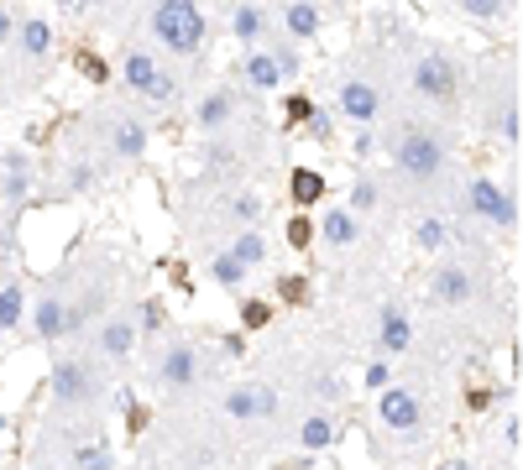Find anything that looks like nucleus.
<instances>
[{"mask_svg": "<svg viewBox=\"0 0 523 470\" xmlns=\"http://www.w3.org/2000/svg\"><path fill=\"white\" fill-rule=\"evenodd\" d=\"M382 147H388V194H419V209H445L456 194V147H450V121H435L424 110H403L382 121Z\"/></svg>", "mask_w": 523, "mask_h": 470, "instance_id": "f257e3e1", "label": "nucleus"}, {"mask_svg": "<svg viewBox=\"0 0 523 470\" xmlns=\"http://www.w3.org/2000/svg\"><path fill=\"white\" fill-rule=\"evenodd\" d=\"M398 74H403V94H408V105H414V110L435 115V121H456V115H461V105H466V68H461V58L450 53L445 42L403 37Z\"/></svg>", "mask_w": 523, "mask_h": 470, "instance_id": "f03ea898", "label": "nucleus"}, {"mask_svg": "<svg viewBox=\"0 0 523 470\" xmlns=\"http://www.w3.org/2000/svg\"><path fill=\"white\" fill-rule=\"evenodd\" d=\"M372 397H377L372 403V455L408 460L435 439V403H429V392L419 382L393 376V382L377 387Z\"/></svg>", "mask_w": 523, "mask_h": 470, "instance_id": "7ed1b4c3", "label": "nucleus"}, {"mask_svg": "<svg viewBox=\"0 0 523 470\" xmlns=\"http://www.w3.org/2000/svg\"><path fill=\"white\" fill-rule=\"evenodd\" d=\"M116 371H110L89 345L74 350H53V371H48V413L68 418H105L116 408Z\"/></svg>", "mask_w": 523, "mask_h": 470, "instance_id": "20e7f679", "label": "nucleus"}, {"mask_svg": "<svg viewBox=\"0 0 523 470\" xmlns=\"http://www.w3.org/2000/svg\"><path fill=\"white\" fill-rule=\"evenodd\" d=\"M142 345H147V387L163 397V403L189 408V403H199V397L210 392L215 366L204 361V345L199 340L168 335V329H163V335H152Z\"/></svg>", "mask_w": 523, "mask_h": 470, "instance_id": "39448f33", "label": "nucleus"}, {"mask_svg": "<svg viewBox=\"0 0 523 470\" xmlns=\"http://www.w3.org/2000/svg\"><path fill=\"white\" fill-rule=\"evenodd\" d=\"M68 277V303H63V345L84 340L95 319L116 303V262L105 251H84L74 262H63Z\"/></svg>", "mask_w": 523, "mask_h": 470, "instance_id": "423d86ee", "label": "nucleus"}, {"mask_svg": "<svg viewBox=\"0 0 523 470\" xmlns=\"http://www.w3.org/2000/svg\"><path fill=\"white\" fill-rule=\"evenodd\" d=\"M147 37L163 58L173 63H194L210 47V16H204L199 0H152L147 6Z\"/></svg>", "mask_w": 523, "mask_h": 470, "instance_id": "0eeeda50", "label": "nucleus"}, {"mask_svg": "<svg viewBox=\"0 0 523 470\" xmlns=\"http://www.w3.org/2000/svg\"><path fill=\"white\" fill-rule=\"evenodd\" d=\"M476 115H482L487 136L497 141L503 152H518L523 141V105H518V63L513 58H497L487 68L482 89H476Z\"/></svg>", "mask_w": 523, "mask_h": 470, "instance_id": "6e6552de", "label": "nucleus"}, {"mask_svg": "<svg viewBox=\"0 0 523 470\" xmlns=\"http://www.w3.org/2000/svg\"><path fill=\"white\" fill-rule=\"evenodd\" d=\"M450 209H456L461 225H482L492 235L513 241L518 235V188L513 183H497V178H466L461 194H450Z\"/></svg>", "mask_w": 523, "mask_h": 470, "instance_id": "1a4fd4ad", "label": "nucleus"}, {"mask_svg": "<svg viewBox=\"0 0 523 470\" xmlns=\"http://www.w3.org/2000/svg\"><path fill=\"white\" fill-rule=\"evenodd\" d=\"M335 115H346L351 126H382L393 115L388 79L367 74V68H340V79H335Z\"/></svg>", "mask_w": 523, "mask_h": 470, "instance_id": "9d476101", "label": "nucleus"}, {"mask_svg": "<svg viewBox=\"0 0 523 470\" xmlns=\"http://www.w3.org/2000/svg\"><path fill=\"white\" fill-rule=\"evenodd\" d=\"M84 345L110 366L126 371L136 356H142V319H136V303H110V309L95 319V329L84 335Z\"/></svg>", "mask_w": 523, "mask_h": 470, "instance_id": "9b49d317", "label": "nucleus"}, {"mask_svg": "<svg viewBox=\"0 0 523 470\" xmlns=\"http://www.w3.org/2000/svg\"><path fill=\"white\" fill-rule=\"evenodd\" d=\"M429 303L440 314H466L482 303V256L461 251V256H445V262L429 272Z\"/></svg>", "mask_w": 523, "mask_h": 470, "instance_id": "f8f14e48", "label": "nucleus"}, {"mask_svg": "<svg viewBox=\"0 0 523 470\" xmlns=\"http://www.w3.org/2000/svg\"><path fill=\"white\" fill-rule=\"evenodd\" d=\"M215 413H220L225 423H241V429H252V423H272V418L283 413V387L267 382V376H252V382H231V387H220Z\"/></svg>", "mask_w": 523, "mask_h": 470, "instance_id": "ddd939ff", "label": "nucleus"}, {"mask_svg": "<svg viewBox=\"0 0 523 470\" xmlns=\"http://www.w3.org/2000/svg\"><path fill=\"white\" fill-rule=\"evenodd\" d=\"M95 126H100V152L110 162H142L147 157L152 131H147V121L136 110H100Z\"/></svg>", "mask_w": 523, "mask_h": 470, "instance_id": "4468645a", "label": "nucleus"}, {"mask_svg": "<svg viewBox=\"0 0 523 470\" xmlns=\"http://www.w3.org/2000/svg\"><path fill=\"white\" fill-rule=\"evenodd\" d=\"M241 110H246V89L241 84H210V89L194 94V126L204 136L241 126Z\"/></svg>", "mask_w": 523, "mask_h": 470, "instance_id": "2eb2a0df", "label": "nucleus"}, {"mask_svg": "<svg viewBox=\"0 0 523 470\" xmlns=\"http://www.w3.org/2000/svg\"><path fill=\"white\" fill-rule=\"evenodd\" d=\"M414 340H419V329H414V314H408V303H403V298H388V303L377 309L372 356L398 361V356H408V350H414Z\"/></svg>", "mask_w": 523, "mask_h": 470, "instance_id": "dca6fc26", "label": "nucleus"}, {"mask_svg": "<svg viewBox=\"0 0 523 470\" xmlns=\"http://www.w3.org/2000/svg\"><path fill=\"white\" fill-rule=\"evenodd\" d=\"M63 303H68V277H63V267L42 282V293H37V303L27 309V324H32V335L42 340V345H63Z\"/></svg>", "mask_w": 523, "mask_h": 470, "instance_id": "f3484780", "label": "nucleus"}, {"mask_svg": "<svg viewBox=\"0 0 523 470\" xmlns=\"http://www.w3.org/2000/svg\"><path fill=\"white\" fill-rule=\"evenodd\" d=\"M340 413L335 408H304L299 418H293V450H304V455H330L335 444H340Z\"/></svg>", "mask_w": 523, "mask_h": 470, "instance_id": "a211bd4d", "label": "nucleus"}, {"mask_svg": "<svg viewBox=\"0 0 523 470\" xmlns=\"http://www.w3.org/2000/svg\"><path fill=\"white\" fill-rule=\"evenodd\" d=\"M11 53H16V63H27V68H48V58H53V21L42 11L37 16H16Z\"/></svg>", "mask_w": 523, "mask_h": 470, "instance_id": "6ab92c4d", "label": "nucleus"}, {"mask_svg": "<svg viewBox=\"0 0 523 470\" xmlns=\"http://www.w3.org/2000/svg\"><path fill=\"white\" fill-rule=\"evenodd\" d=\"M157 68H163V53H157V47H147V42H126L121 53H116V79L136 94V100L152 89Z\"/></svg>", "mask_w": 523, "mask_h": 470, "instance_id": "aec40b11", "label": "nucleus"}, {"mask_svg": "<svg viewBox=\"0 0 523 470\" xmlns=\"http://www.w3.org/2000/svg\"><path fill=\"white\" fill-rule=\"evenodd\" d=\"M236 84H241L246 94H278V89H288L267 47H241V63H236Z\"/></svg>", "mask_w": 523, "mask_h": 470, "instance_id": "412c9836", "label": "nucleus"}, {"mask_svg": "<svg viewBox=\"0 0 523 470\" xmlns=\"http://www.w3.org/2000/svg\"><path fill=\"white\" fill-rule=\"evenodd\" d=\"M361 230H367V220H356L346 204H330L320 220H314V241H320L325 251H351L361 241Z\"/></svg>", "mask_w": 523, "mask_h": 470, "instance_id": "4be33fe9", "label": "nucleus"}, {"mask_svg": "<svg viewBox=\"0 0 523 470\" xmlns=\"http://www.w3.org/2000/svg\"><path fill=\"white\" fill-rule=\"evenodd\" d=\"M231 32L241 47H262L272 32H278V16H272L267 0H236V11H231Z\"/></svg>", "mask_w": 523, "mask_h": 470, "instance_id": "5701e85b", "label": "nucleus"}, {"mask_svg": "<svg viewBox=\"0 0 523 470\" xmlns=\"http://www.w3.org/2000/svg\"><path fill=\"white\" fill-rule=\"evenodd\" d=\"M272 16H278V32L288 42H309V37L325 32V6L320 0H288V6L272 11Z\"/></svg>", "mask_w": 523, "mask_h": 470, "instance_id": "b1692460", "label": "nucleus"}, {"mask_svg": "<svg viewBox=\"0 0 523 470\" xmlns=\"http://www.w3.org/2000/svg\"><path fill=\"white\" fill-rule=\"evenodd\" d=\"M220 215H225V225L220 230H241V225H262V215H267V199L257 194L252 183H231V194L220 199Z\"/></svg>", "mask_w": 523, "mask_h": 470, "instance_id": "393cba45", "label": "nucleus"}, {"mask_svg": "<svg viewBox=\"0 0 523 470\" xmlns=\"http://www.w3.org/2000/svg\"><path fill=\"white\" fill-rule=\"evenodd\" d=\"M37 188V173L21 152H0V204H27Z\"/></svg>", "mask_w": 523, "mask_h": 470, "instance_id": "a878e982", "label": "nucleus"}, {"mask_svg": "<svg viewBox=\"0 0 523 470\" xmlns=\"http://www.w3.org/2000/svg\"><path fill=\"white\" fill-rule=\"evenodd\" d=\"M184 68H189V63L163 58V68H157V79H152V89L142 94V100H147V105H157V110H178V105H184V94H189Z\"/></svg>", "mask_w": 523, "mask_h": 470, "instance_id": "bb28decb", "label": "nucleus"}, {"mask_svg": "<svg viewBox=\"0 0 523 470\" xmlns=\"http://www.w3.org/2000/svg\"><path fill=\"white\" fill-rule=\"evenodd\" d=\"M225 251H231V256H236V262H241L246 272L267 267V235H262V225H241V230H225Z\"/></svg>", "mask_w": 523, "mask_h": 470, "instance_id": "cd10ccee", "label": "nucleus"}, {"mask_svg": "<svg viewBox=\"0 0 523 470\" xmlns=\"http://www.w3.org/2000/svg\"><path fill=\"white\" fill-rule=\"evenodd\" d=\"M382 204H388V178L361 173V178H356V188H351V199H346V209H351L356 220H372Z\"/></svg>", "mask_w": 523, "mask_h": 470, "instance_id": "c85d7f7f", "label": "nucleus"}, {"mask_svg": "<svg viewBox=\"0 0 523 470\" xmlns=\"http://www.w3.org/2000/svg\"><path fill=\"white\" fill-rule=\"evenodd\" d=\"M246 277H252V272H246V267L236 262V256L225 251V246H215V251H210V282H215V288L241 293V288H246Z\"/></svg>", "mask_w": 523, "mask_h": 470, "instance_id": "c756f323", "label": "nucleus"}, {"mask_svg": "<svg viewBox=\"0 0 523 470\" xmlns=\"http://www.w3.org/2000/svg\"><path fill=\"white\" fill-rule=\"evenodd\" d=\"M262 47H267V53H272V63H278L283 84H293V79L304 74V53H299V42H288L283 32H272V37H267Z\"/></svg>", "mask_w": 523, "mask_h": 470, "instance_id": "7c9ffc66", "label": "nucleus"}, {"mask_svg": "<svg viewBox=\"0 0 523 470\" xmlns=\"http://www.w3.org/2000/svg\"><path fill=\"white\" fill-rule=\"evenodd\" d=\"M288 194H293V209L320 204V199H325V173H314V168H293V178H288Z\"/></svg>", "mask_w": 523, "mask_h": 470, "instance_id": "2f4dec72", "label": "nucleus"}, {"mask_svg": "<svg viewBox=\"0 0 523 470\" xmlns=\"http://www.w3.org/2000/svg\"><path fill=\"white\" fill-rule=\"evenodd\" d=\"M21 319H27V288L21 282H0V335H11Z\"/></svg>", "mask_w": 523, "mask_h": 470, "instance_id": "473e14b6", "label": "nucleus"}, {"mask_svg": "<svg viewBox=\"0 0 523 470\" xmlns=\"http://www.w3.org/2000/svg\"><path fill=\"white\" fill-rule=\"evenodd\" d=\"M105 183V168L100 162H68V194H89V188H100Z\"/></svg>", "mask_w": 523, "mask_h": 470, "instance_id": "72a5a7b5", "label": "nucleus"}, {"mask_svg": "<svg viewBox=\"0 0 523 470\" xmlns=\"http://www.w3.org/2000/svg\"><path fill=\"white\" fill-rule=\"evenodd\" d=\"M456 11L471 21H503L513 16V0H456Z\"/></svg>", "mask_w": 523, "mask_h": 470, "instance_id": "f704fd0d", "label": "nucleus"}, {"mask_svg": "<svg viewBox=\"0 0 523 470\" xmlns=\"http://www.w3.org/2000/svg\"><path fill=\"white\" fill-rule=\"evenodd\" d=\"M304 131H309L314 147H335V110L314 105V110H309V121H304Z\"/></svg>", "mask_w": 523, "mask_h": 470, "instance_id": "c9c22d12", "label": "nucleus"}, {"mask_svg": "<svg viewBox=\"0 0 523 470\" xmlns=\"http://www.w3.org/2000/svg\"><path fill=\"white\" fill-rule=\"evenodd\" d=\"M518 434H523V418H518V408H508L503 429H497V450H508V460H518Z\"/></svg>", "mask_w": 523, "mask_h": 470, "instance_id": "e433bc0d", "label": "nucleus"}, {"mask_svg": "<svg viewBox=\"0 0 523 470\" xmlns=\"http://www.w3.org/2000/svg\"><path fill=\"white\" fill-rule=\"evenodd\" d=\"M272 324V303H262V298H252V303H241V329L252 335V329H267Z\"/></svg>", "mask_w": 523, "mask_h": 470, "instance_id": "4c0bfd02", "label": "nucleus"}, {"mask_svg": "<svg viewBox=\"0 0 523 470\" xmlns=\"http://www.w3.org/2000/svg\"><path fill=\"white\" fill-rule=\"evenodd\" d=\"M388 382H393V361H388V356H372L367 376H361V387H367V392H377V387H388Z\"/></svg>", "mask_w": 523, "mask_h": 470, "instance_id": "58836bf2", "label": "nucleus"}, {"mask_svg": "<svg viewBox=\"0 0 523 470\" xmlns=\"http://www.w3.org/2000/svg\"><path fill=\"white\" fill-rule=\"evenodd\" d=\"M309 241H314V220H309L304 209H299V215L288 220V246H293V251H304Z\"/></svg>", "mask_w": 523, "mask_h": 470, "instance_id": "ea45409f", "label": "nucleus"}, {"mask_svg": "<svg viewBox=\"0 0 523 470\" xmlns=\"http://www.w3.org/2000/svg\"><path fill=\"white\" fill-rule=\"evenodd\" d=\"M309 110H314L309 94H293V100H288V126H304V121H309Z\"/></svg>", "mask_w": 523, "mask_h": 470, "instance_id": "a19ab883", "label": "nucleus"}, {"mask_svg": "<svg viewBox=\"0 0 523 470\" xmlns=\"http://www.w3.org/2000/svg\"><path fill=\"white\" fill-rule=\"evenodd\" d=\"M79 74H89V79H95V84H105L110 79V68L95 58V53H79Z\"/></svg>", "mask_w": 523, "mask_h": 470, "instance_id": "79ce46f5", "label": "nucleus"}, {"mask_svg": "<svg viewBox=\"0 0 523 470\" xmlns=\"http://www.w3.org/2000/svg\"><path fill=\"white\" fill-rule=\"evenodd\" d=\"M278 293H283L288 303H304V282H299V277H283V282H278Z\"/></svg>", "mask_w": 523, "mask_h": 470, "instance_id": "37998d69", "label": "nucleus"}, {"mask_svg": "<svg viewBox=\"0 0 523 470\" xmlns=\"http://www.w3.org/2000/svg\"><path fill=\"white\" fill-rule=\"evenodd\" d=\"M220 350L236 361V356H246V340H241V335H220Z\"/></svg>", "mask_w": 523, "mask_h": 470, "instance_id": "c03bdc74", "label": "nucleus"}, {"mask_svg": "<svg viewBox=\"0 0 523 470\" xmlns=\"http://www.w3.org/2000/svg\"><path fill=\"white\" fill-rule=\"evenodd\" d=\"M11 32H16V16H11V11H0V53L11 47Z\"/></svg>", "mask_w": 523, "mask_h": 470, "instance_id": "a18cd8bd", "label": "nucleus"}, {"mask_svg": "<svg viewBox=\"0 0 523 470\" xmlns=\"http://www.w3.org/2000/svg\"><path fill=\"white\" fill-rule=\"evenodd\" d=\"M466 403H471L476 413H482V408H492V403H497V397H492V387H476V392L466 397Z\"/></svg>", "mask_w": 523, "mask_h": 470, "instance_id": "49530a36", "label": "nucleus"}, {"mask_svg": "<svg viewBox=\"0 0 523 470\" xmlns=\"http://www.w3.org/2000/svg\"><path fill=\"white\" fill-rule=\"evenodd\" d=\"M440 470H482V465H476V460H471V455H456V460H445V465H440Z\"/></svg>", "mask_w": 523, "mask_h": 470, "instance_id": "de8ad7c7", "label": "nucleus"}]
</instances>
